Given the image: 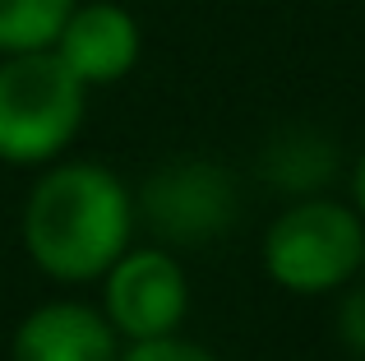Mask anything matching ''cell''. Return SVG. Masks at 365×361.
<instances>
[{
    "label": "cell",
    "mask_w": 365,
    "mask_h": 361,
    "mask_svg": "<svg viewBox=\"0 0 365 361\" xmlns=\"http://www.w3.org/2000/svg\"><path fill=\"white\" fill-rule=\"evenodd\" d=\"M139 204L102 163H46L24 199V250L61 288L98 283L134 241Z\"/></svg>",
    "instance_id": "1"
},
{
    "label": "cell",
    "mask_w": 365,
    "mask_h": 361,
    "mask_svg": "<svg viewBox=\"0 0 365 361\" xmlns=\"http://www.w3.org/2000/svg\"><path fill=\"white\" fill-rule=\"evenodd\" d=\"M88 111V88L46 51L0 56V163L46 167L74 144Z\"/></svg>",
    "instance_id": "2"
},
{
    "label": "cell",
    "mask_w": 365,
    "mask_h": 361,
    "mask_svg": "<svg viewBox=\"0 0 365 361\" xmlns=\"http://www.w3.org/2000/svg\"><path fill=\"white\" fill-rule=\"evenodd\" d=\"M264 273L292 297H329L356 283L365 260V218L338 199H296L264 232Z\"/></svg>",
    "instance_id": "3"
},
{
    "label": "cell",
    "mask_w": 365,
    "mask_h": 361,
    "mask_svg": "<svg viewBox=\"0 0 365 361\" xmlns=\"http://www.w3.org/2000/svg\"><path fill=\"white\" fill-rule=\"evenodd\" d=\"M102 315L120 334V343L180 334L190 315V278L171 245H125L102 273Z\"/></svg>",
    "instance_id": "4"
},
{
    "label": "cell",
    "mask_w": 365,
    "mask_h": 361,
    "mask_svg": "<svg viewBox=\"0 0 365 361\" xmlns=\"http://www.w3.org/2000/svg\"><path fill=\"white\" fill-rule=\"evenodd\" d=\"M232 180L213 163H171L143 190L139 213L171 245H199L232 223Z\"/></svg>",
    "instance_id": "5"
},
{
    "label": "cell",
    "mask_w": 365,
    "mask_h": 361,
    "mask_svg": "<svg viewBox=\"0 0 365 361\" xmlns=\"http://www.w3.org/2000/svg\"><path fill=\"white\" fill-rule=\"evenodd\" d=\"M51 51L61 56L65 70L83 88H102V83H120L139 65L143 33H139V19L125 5H116V0H93V5L70 9V19L56 33Z\"/></svg>",
    "instance_id": "6"
},
{
    "label": "cell",
    "mask_w": 365,
    "mask_h": 361,
    "mask_svg": "<svg viewBox=\"0 0 365 361\" xmlns=\"http://www.w3.org/2000/svg\"><path fill=\"white\" fill-rule=\"evenodd\" d=\"M120 347L125 343L102 306L61 297L33 306L14 325L9 361H116Z\"/></svg>",
    "instance_id": "7"
},
{
    "label": "cell",
    "mask_w": 365,
    "mask_h": 361,
    "mask_svg": "<svg viewBox=\"0 0 365 361\" xmlns=\"http://www.w3.org/2000/svg\"><path fill=\"white\" fill-rule=\"evenodd\" d=\"M70 9L74 0H0V56L46 51Z\"/></svg>",
    "instance_id": "8"
},
{
    "label": "cell",
    "mask_w": 365,
    "mask_h": 361,
    "mask_svg": "<svg viewBox=\"0 0 365 361\" xmlns=\"http://www.w3.org/2000/svg\"><path fill=\"white\" fill-rule=\"evenodd\" d=\"M116 361H222L217 352H208L204 343L185 334H167V338H143V343H125Z\"/></svg>",
    "instance_id": "9"
},
{
    "label": "cell",
    "mask_w": 365,
    "mask_h": 361,
    "mask_svg": "<svg viewBox=\"0 0 365 361\" xmlns=\"http://www.w3.org/2000/svg\"><path fill=\"white\" fill-rule=\"evenodd\" d=\"M338 334H342V347H347L356 361H365V288H356V283H351L347 301H342Z\"/></svg>",
    "instance_id": "10"
},
{
    "label": "cell",
    "mask_w": 365,
    "mask_h": 361,
    "mask_svg": "<svg viewBox=\"0 0 365 361\" xmlns=\"http://www.w3.org/2000/svg\"><path fill=\"white\" fill-rule=\"evenodd\" d=\"M351 204H356V213L365 218V153H361L356 172H351Z\"/></svg>",
    "instance_id": "11"
},
{
    "label": "cell",
    "mask_w": 365,
    "mask_h": 361,
    "mask_svg": "<svg viewBox=\"0 0 365 361\" xmlns=\"http://www.w3.org/2000/svg\"><path fill=\"white\" fill-rule=\"evenodd\" d=\"M356 288H365V260H361V273H356Z\"/></svg>",
    "instance_id": "12"
}]
</instances>
